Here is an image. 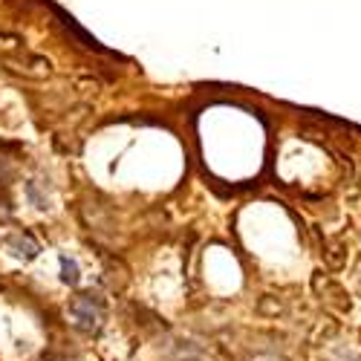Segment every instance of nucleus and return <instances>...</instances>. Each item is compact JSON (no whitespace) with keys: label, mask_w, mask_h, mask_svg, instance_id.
Segmentation results:
<instances>
[{"label":"nucleus","mask_w":361,"mask_h":361,"mask_svg":"<svg viewBox=\"0 0 361 361\" xmlns=\"http://www.w3.org/2000/svg\"><path fill=\"white\" fill-rule=\"evenodd\" d=\"M72 315L79 318V324H81L84 330H96V327H99V312H96V307H93V300L75 303V307H72Z\"/></svg>","instance_id":"f257e3e1"},{"label":"nucleus","mask_w":361,"mask_h":361,"mask_svg":"<svg viewBox=\"0 0 361 361\" xmlns=\"http://www.w3.org/2000/svg\"><path fill=\"white\" fill-rule=\"evenodd\" d=\"M61 272H64V280L67 283H79V266H75V260H61Z\"/></svg>","instance_id":"f03ea898"}]
</instances>
